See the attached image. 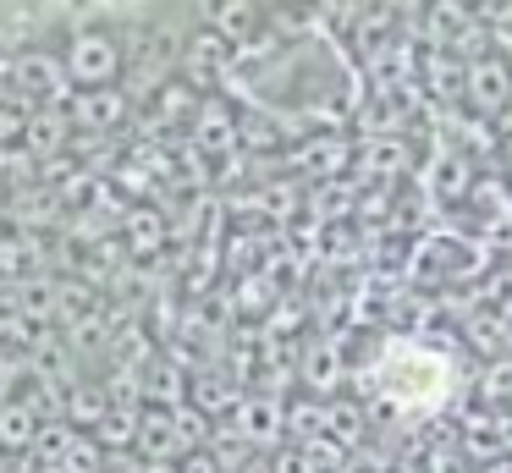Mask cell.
I'll list each match as a JSON object with an SVG mask.
<instances>
[{"mask_svg":"<svg viewBox=\"0 0 512 473\" xmlns=\"http://www.w3.org/2000/svg\"><path fill=\"white\" fill-rule=\"evenodd\" d=\"M34 440V413L28 407H0V446H28Z\"/></svg>","mask_w":512,"mask_h":473,"instance_id":"1","label":"cell"},{"mask_svg":"<svg viewBox=\"0 0 512 473\" xmlns=\"http://www.w3.org/2000/svg\"><path fill=\"white\" fill-rule=\"evenodd\" d=\"M94 457H100L94 446H72V462H67V468H72V473H83V468H94Z\"/></svg>","mask_w":512,"mask_h":473,"instance_id":"2","label":"cell"},{"mask_svg":"<svg viewBox=\"0 0 512 473\" xmlns=\"http://www.w3.org/2000/svg\"><path fill=\"white\" fill-rule=\"evenodd\" d=\"M281 473H314V462H303V451H287V457H281Z\"/></svg>","mask_w":512,"mask_h":473,"instance_id":"3","label":"cell"},{"mask_svg":"<svg viewBox=\"0 0 512 473\" xmlns=\"http://www.w3.org/2000/svg\"><path fill=\"white\" fill-rule=\"evenodd\" d=\"M6 468H12V457H6V446H0V473H6Z\"/></svg>","mask_w":512,"mask_h":473,"instance_id":"4","label":"cell"}]
</instances>
